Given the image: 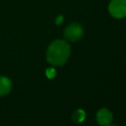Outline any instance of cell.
I'll list each match as a JSON object with an SVG mask.
<instances>
[{
  "label": "cell",
  "mask_w": 126,
  "mask_h": 126,
  "mask_svg": "<svg viewBox=\"0 0 126 126\" xmlns=\"http://www.w3.org/2000/svg\"><path fill=\"white\" fill-rule=\"evenodd\" d=\"M85 118H86V112H85V111H83L81 109H78L74 111L71 117L72 121L76 124L82 123L85 120Z\"/></svg>",
  "instance_id": "cell-6"
},
{
  "label": "cell",
  "mask_w": 126,
  "mask_h": 126,
  "mask_svg": "<svg viewBox=\"0 0 126 126\" xmlns=\"http://www.w3.org/2000/svg\"><path fill=\"white\" fill-rule=\"evenodd\" d=\"M71 49L66 41L56 40L51 42L47 51V60L54 66L63 65L70 56Z\"/></svg>",
  "instance_id": "cell-1"
},
{
  "label": "cell",
  "mask_w": 126,
  "mask_h": 126,
  "mask_svg": "<svg viewBox=\"0 0 126 126\" xmlns=\"http://www.w3.org/2000/svg\"><path fill=\"white\" fill-rule=\"evenodd\" d=\"M47 76L48 78H53L56 76V70L53 68H50L47 70Z\"/></svg>",
  "instance_id": "cell-7"
},
{
  "label": "cell",
  "mask_w": 126,
  "mask_h": 126,
  "mask_svg": "<svg viewBox=\"0 0 126 126\" xmlns=\"http://www.w3.org/2000/svg\"><path fill=\"white\" fill-rule=\"evenodd\" d=\"M109 12L114 18L126 17V0H111L109 4Z\"/></svg>",
  "instance_id": "cell-3"
},
{
  "label": "cell",
  "mask_w": 126,
  "mask_h": 126,
  "mask_svg": "<svg viewBox=\"0 0 126 126\" xmlns=\"http://www.w3.org/2000/svg\"><path fill=\"white\" fill-rule=\"evenodd\" d=\"M63 21V16L62 15H59L56 18V20H55V23H56V25H60Z\"/></svg>",
  "instance_id": "cell-8"
},
{
  "label": "cell",
  "mask_w": 126,
  "mask_h": 126,
  "mask_svg": "<svg viewBox=\"0 0 126 126\" xmlns=\"http://www.w3.org/2000/svg\"><path fill=\"white\" fill-rule=\"evenodd\" d=\"M107 126H116V125H107Z\"/></svg>",
  "instance_id": "cell-9"
},
{
  "label": "cell",
  "mask_w": 126,
  "mask_h": 126,
  "mask_svg": "<svg viewBox=\"0 0 126 126\" xmlns=\"http://www.w3.org/2000/svg\"><path fill=\"white\" fill-rule=\"evenodd\" d=\"M11 81L6 76H0V96L8 94L11 90Z\"/></svg>",
  "instance_id": "cell-5"
},
{
  "label": "cell",
  "mask_w": 126,
  "mask_h": 126,
  "mask_svg": "<svg viewBox=\"0 0 126 126\" xmlns=\"http://www.w3.org/2000/svg\"><path fill=\"white\" fill-rule=\"evenodd\" d=\"M112 113L106 108L99 110L96 114V119L99 125L102 126H107L112 122Z\"/></svg>",
  "instance_id": "cell-4"
},
{
  "label": "cell",
  "mask_w": 126,
  "mask_h": 126,
  "mask_svg": "<svg viewBox=\"0 0 126 126\" xmlns=\"http://www.w3.org/2000/svg\"><path fill=\"white\" fill-rule=\"evenodd\" d=\"M84 34V29L82 26L80 25L77 22H73L66 27L64 32H63V36L66 40L72 42H76L79 40Z\"/></svg>",
  "instance_id": "cell-2"
}]
</instances>
